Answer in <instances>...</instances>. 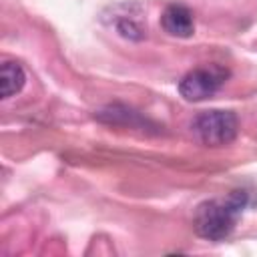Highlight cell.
I'll return each instance as SVG.
<instances>
[{
    "label": "cell",
    "instance_id": "1",
    "mask_svg": "<svg viewBox=\"0 0 257 257\" xmlns=\"http://www.w3.org/2000/svg\"><path fill=\"white\" fill-rule=\"evenodd\" d=\"M245 205H247L245 191H233L227 199H211L201 203L193 215L195 233L209 241L225 239L233 231Z\"/></svg>",
    "mask_w": 257,
    "mask_h": 257
},
{
    "label": "cell",
    "instance_id": "2",
    "mask_svg": "<svg viewBox=\"0 0 257 257\" xmlns=\"http://www.w3.org/2000/svg\"><path fill=\"white\" fill-rule=\"evenodd\" d=\"M237 116L231 110H207L193 120V133L207 147H225L237 137Z\"/></svg>",
    "mask_w": 257,
    "mask_h": 257
},
{
    "label": "cell",
    "instance_id": "3",
    "mask_svg": "<svg viewBox=\"0 0 257 257\" xmlns=\"http://www.w3.org/2000/svg\"><path fill=\"white\" fill-rule=\"evenodd\" d=\"M229 78V70L221 64H207L189 70L179 80V92L189 102H199L213 96Z\"/></svg>",
    "mask_w": 257,
    "mask_h": 257
},
{
    "label": "cell",
    "instance_id": "4",
    "mask_svg": "<svg viewBox=\"0 0 257 257\" xmlns=\"http://www.w3.org/2000/svg\"><path fill=\"white\" fill-rule=\"evenodd\" d=\"M161 26L171 36L189 38L195 32L193 12L183 4H169L161 16Z\"/></svg>",
    "mask_w": 257,
    "mask_h": 257
},
{
    "label": "cell",
    "instance_id": "5",
    "mask_svg": "<svg viewBox=\"0 0 257 257\" xmlns=\"http://www.w3.org/2000/svg\"><path fill=\"white\" fill-rule=\"evenodd\" d=\"M24 82H26L24 68L18 62L6 60L2 64V68H0V96L2 98H10L12 94L22 90Z\"/></svg>",
    "mask_w": 257,
    "mask_h": 257
},
{
    "label": "cell",
    "instance_id": "6",
    "mask_svg": "<svg viewBox=\"0 0 257 257\" xmlns=\"http://www.w3.org/2000/svg\"><path fill=\"white\" fill-rule=\"evenodd\" d=\"M116 30H118V34L120 36H124V38H131V40H141L143 36H145V30H143V26L139 24V22H135L131 16L126 18H118L116 20Z\"/></svg>",
    "mask_w": 257,
    "mask_h": 257
}]
</instances>
